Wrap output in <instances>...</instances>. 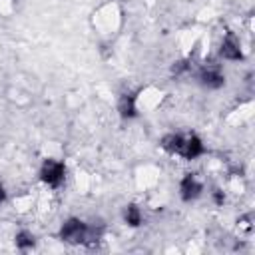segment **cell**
I'll use <instances>...</instances> for the list:
<instances>
[{
    "instance_id": "9",
    "label": "cell",
    "mask_w": 255,
    "mask_h": 255,
    "mask_svg": "<svg viewBox=\"0 0 255 255\" xmlns=\"http://www.w3.org/2000/svg\"><path fill=\"white\" fill-rule=\"evenodd\" d=\"M124 221H126L129 227H137V225H141L143 215H141L139 207H137V205H133V203L126 205V209H124Z\"/></svg>"
},
{
    "instance_id": "12",
    "label": "cell",
    "mask_w": 255,
    "mask_h": 255,
    "mask_svg": "<svg viewBox=\"0 0 255 255\" xmlns=\"http://www.w3.org/2000/svg\"><path fill=\"white\" fill-rule=\"evenodd\" d=\"M4 199H6V191H4V185L0 183V203H2Z\"/></svg>"
},
{
    "instance_id": "6",
    "label": "cell",
    "mask_w": 255,
    "mask_h": 255,
    "mask_svg": "<svg viewBox=\"0 0 255 255\" xmlns=\"http://www.w3.org/2000/svg\"><path fill=\"white\" fill-rule=\"evenodd\" d=\"M135 100H137V96L133 92H126V94L120 96V100H118V112H120V116L124 120H131V118L137 116Z\"/></svg>"
},
{
    "instance_id": "2",
    "label": "cell",
    "mask_w": 255,
    "mask_h": 255,
    "mask_svg": "<svg viewBox=\"0 0 255 255\" xmlns=\"http://www.w3.org/2000/svg\"><path fill=\"white\" fill-rule=\"evenodd\" d=\"M64 177H66V165L64 161H58V159H44L42 167H40V179L50 185V187H60L64 183Z\"/></svg>"
},
{
    "instance_id": "1",
    "label": "cell",
    "mask_w": 255,
    "mask_h": 255,
    "mask_svg": "<svg viewBox=\"0 0 255 255\" xmlns=\"http://www.w3.org/2000/svg\"><path fill=\"white\" fill-rule=\"evenodd\" d=\"M88 237V223H84L78 217H70L64 221V225L60 227V239L72 245H84Z\"/></svg>"
},
{
    "instance_id": "4",
    "label": "cell",
    "mask_w": 255,
    "mask_h": 255,
    "mask_svg": "<svg viewBox=\"0 0 255 255\" xmlns=\"http://www.w3.org/2000/svg\"><path fill=\"white\" fill-rule=\"evenodd\" d=\"M219 56L223 60H231V62H237V60H243V50H241V44L237 40V36L233 32H227V36L223 38L221 46H219Z\"/></svg>"
},
{
    "instance_id": "5",
    "label": "cell",
    "mask_w": 255,
    "mask_h": 255,
    "mask_svg": "<svg viewBox=\"0 0 255 255\" xmlns=\"http://www.w3.org/2000/svg\"><path fill=\"white\" fill-rule=\"evenodd\" d=\"M201 191H203V185H201V181L193 173H185L181 177V181H179V193H181V199L183 201L197 199L201 195Z\"/></svg>"
},
{
    "instance_id": "11",
    "label": "cell",
    "mask_w": 255,
    "mask_h": 255,
    "mask_svg": "<svg viewBox=\"0 0 255 255\" xmlns=\"http://www.w3.org/2000/svg\"><path fill=\"white\" fill-rule=\"evenodd\" d=\"M213 199H215V203L217 205H223V201H225V195H223V191H213Z\"/></svg>"
},
{
    "instance_id": "3",
    "label": "cell",
    "mask_w": 255,
    "mask_h": 255,
    "mask_svg": "<svg viewBox=\"0 0 255 255\" xmlns=\"http://www.w3.org/2000/svg\"><path fill=\"white\" fill-rule=\"evenodd\" d=\"M197 80L207 90H219L225 84V76L217 66H203L197 74Z\"/></svg>"
},
{
    "instance_id": "7",
    "label": "cell",
    "mask_w": 255,
    "mask_h": 255,
    "mask_svg": "<svg viewBox=\"0 0 255 255\" xmlns=\"http://www.w3.org/2000/svg\"><path fill=\"white\" fill-rule=\"evenodd\" d=\"M203 151H205V145H203L201 137L195 135V133H191V135L185 137V141H183V149H181L179 155L185 157V159H195V157L203 155Z\"/></svg>"
},
{
    "instance_id": "8",
    "label": "cell",
    "mask_w": 255,
    "mask_h": 255,
    "mask_svg": "<svg viewBox=\"0 0 255 255\" xmlns=\"http://www.w3.org/2000/svg\"><path fill=\"white\" fill-rule=\"evenodd\" d=\"M183 141H185V137L181 135V133H167V135H163L161 137V147L167 151V153H181V149H183Z\"/></svg>"
},
{
    "instance_id": "10",
    "label": "cell",
    "mask_w": 255,
    "mask_h": 255,
    "mask_svg": "<svg viewBox=\"0 0 255 255\" xmlns=\"http://www.w3.org/2000/svg\"><path fill=\"white\" fill-rule=\"evenodd\" d=\"M14 241H16V247H18V249L26 251V249H32V247H34V243H36V237H34L30 231L22 229V231H18V233H16Z\"/></svg>"
}]
</instances>
